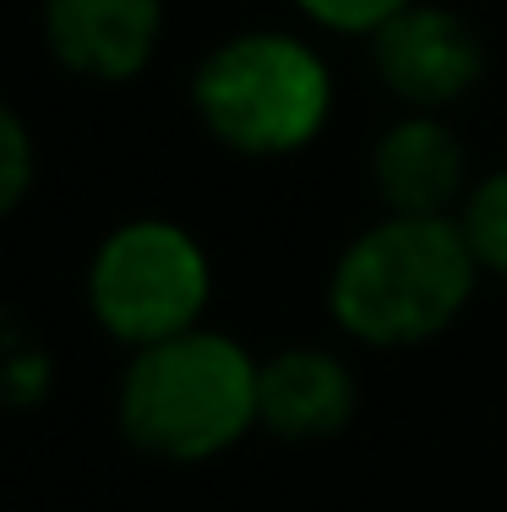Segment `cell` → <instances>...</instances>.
I'll use <instances>...</instances> for the list:
<instances>
[{"label":"cell","instance_id":"9","mask_svg":"<svg viewBox=\"0 0 507 512\" xmlns=\"http://www.w3.org/2000/svg\"><path fill=\"white\" fill-rule=\"evenodd\" d=\"M458 229H464L469 251H475L480 273L486 278H507V164L491 175H475L464 207H458Z\"/></svg>","mask_w":507,"mask_h":512},{"label":"cell","instance_id":"10","mask_svg":"<svg viewBox=\"0 0 507 512\" xmlns=\"http://www.w3.org/2000/svg\"><path fill=\"white\" fill-rule=\"evenodd\" d=\"M55 360L11 311H0V409H28L50 393Z\"/></svg>","mask_w":507,"mask_h":512},{"label":"cell","instance_id":"5","mask_svg":"<svg viewBox=\"0 0 507 512\" xmlns=\"http://www.w3.org/2000/svg\"><path fill=\"white\" fill-rule=\"evenodd\" d=\"M366 50H371V71H377L382 93L398 109H426V115H448L491 71L486 33L464 11L442 6V0L404 6L393 22H382L371 33Z\"/></svg>","mask_w":507,"mask_h":512},{"label":"cell","instance_id":"7","mask_svg":"<svg viewBox=\"0 0 507 512\" xmlns=\"http://www.w3.org/2000/svg\"><path fill=\"white\" fill-rule=\"evenodd\" d=\"M44 50L77 82L120 88L153 66L169 28L164 0H39Z\"/></svg>","mask_w":507,"mask_h":512},{"label":"cell","instance_id":"1","mask_svg":"<svg viewBox=\"0 0 507 512\" xmlns=\"http://www.w3.org/2000/svg\"><path fill=\"white\" fill-rule=\"evenodd\" d=\"M480 278L458 218L382 213L333 256L328 316L349 344L420 349L469 311Z\"/></svg>","mask_w":507,"mask_h":512},{"label":"cell","instance_id":"12","mask_svg":"<svg viewBox=\"0 0 507 512\" xmlns=\"http://www.w3.org/2000/svg\"><path fill=\"white\" fill-rule=\"evenodd\" d=\"M300 17L317 33H333V39H371L382 22H393L404 6L415 0H289Z\"/></svg>","mask_w":507,"mask_h":512},{"label":"cell","instance_id":"3","mask_svg":"<svg viewBox=\"0 0 507 512\" xmlns=\"http://www.w3.org/2000/svg\"><path fill=\"white\" fill-rule=\"evenodd\" d=\"M333 60L311 33L240 28L191 71V115L235 158H295L328 131Z\"/></svg>","mask_w":507,"mask_h":512},{"label":"cell","instance_id":"6","mask_svg":"<svg viewBox=\"0 0 507 512\" xmlns=\"http://www.w3.org/2000/svg\"><path fill=\"white\" fill-rule=\"evenodd\" d=\"M366 175L382 213H409V218H453L464 207L469 186H475L458 126L448 115H426V109H398L377 131Z\"/></svg>","mask_w":507,"mask_h":512},{"label":"cell","instance_id":"8","mask_svg":"<svg viewBox=\"0 0 507 512\" xmlns=\"http://www.w3.org/2000/svg\"><path fill=\"white\" fill-rule=\"evenodd\" d=\"M262 431L279 442H333L360 409V382L328 344H284L257 371Z\"/></svg>","mask_w":507,"mask_h":512},{"label":"cell","instance_id":"11","mask_svg":"<svg viewBox=\"0 0 507 512\" xmlns=\"http://www.w3.org/2000/svg\"><path fill=\"white\" fill-rule=\"evenodd\" d=\"M33 180H39V142H33L22 109L0 99V218H11L33 197Z\"/></svg>","mask_w":507,"mask_h":512},{"label":"cell","instance_id":"2","mask_svg":"<svg viewBox=\"0 0 507 512\" xmlns=\"http://www.w3.org/2000/svg\"><path fill=\"white\" fill-rule=\"evenodd\" d=\"M257 371L262 355L202 322L180 338L131 349L115 382V425L159 463L224 458L262 425Z\"/></svg>","mask_w":507,"mask_h":512},{"label":"cell","instance_id":"4","mask_svg":"<svg viewBox=\"0 0 507 512\" xmlns=\"http://www.w3.org/2000/svg\"><path fill=\"white\" fill-rule=\"evenodd\" d=\"M82 300L104 338L120 349H148L208 322L213 256L180 218L131 213L104 229L82 267Z\"/></svg>","mask_w":507,"mask_h":512}]
</instances>
